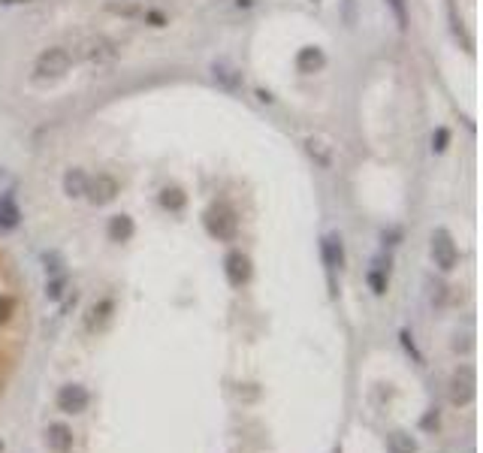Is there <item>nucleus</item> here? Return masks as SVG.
<instances>
[{
    "mask_svg": "<svg viewBox=\"0 0 483 453\" xmlns=\"http://www.w3.org/2000/svg\"><path fill=\"white\" fill-rule=\"evenodd\" d=\"M88 63H112L118 58V45L112 40H106V36H97V40H91L85 49H82Z\"/></svg>",
    "mask_w": 483,
    "mask_h": 453,
    "instance_id": "nucleus-9",
    "label": "nucleus"
},
{
    "mask_svg": "<svg viewBox=\"0 0 483 453\" xmlns=\"http://www.w3.org/2000/svg\"><path fill=\"white\" fill-rule=\"evenodd\" d=\"M43 269H45V275H63V272H67V269H63V257H61V254L58 251H45L43 254Z\"/></svg>",
    "mask_w": 483,
    "mask_h": 453,
    "instance_id": "nucleus-17",
    "label": "nucleus"
},
{
    "mask_svg": "<svg viewBox=\"0 0 483 453\" xmlns=\"http://www.w3.org/2000/svg\"><path fill=\"white\" fill-rule=\"evenodd\" d=\"M88 402H91V393L82 384H63L58 390V396H54V405L63 414H82L88 408Z\"/></svg>",
    "mask_w": 483,
    "mask_h": 453,
    "instance_id": "nucleus-4",
    "label": "nucleus"
},
{
    "mask_svg": "<svg viewBox=\"0 0 483 453\" xmlns=\"http://www.w3.org/2000/svg\"><path fill=\"white\" fill-rule=\"evenodd\" d=\"M399 339H402L405 351H408V353H411V357H414V362H420V366H423V353L417 351V344H414V339H411V332H408V330H402V332H399Z\"/></svg>",
    "mask_w": 483,
    "mask_h": 453,
    "instance_id": "nucleus-24",
    "label": "nucleus"
},
{
    "mask_svg": "<svg viewBox=\"0 0 483 453\" xmlns=\"http://www.w3.org/2000/svg\"><path fill=\"white\" fill-rule=\"evenodd\" d=\"M133 221L127 215H115V217H109V239L112 242H127L133 236Z\"/></svg>",
    "mask_w": 483,
    "mask_h": 453,
    "instance_id": "nucleus-14",
    "label": "nucleus"
},
{
    "mask_svg": "<svg viewBox=\"0 0 483 453\" xmlns=\"http://www.w3.org/2000/svg\"><path fill=\"white\" fill-rule=\"evenodd\" d=\"M447 142H450L447 127H438V130H435V136H432V148H435V151H444V148H447Z\"/></svg>",
    "mask_w": 483,
    "mask_h": 453,
    "instance_id": "nucleus-26",
    "label": "nucleus"
},
{
    "mask_svg": "<svg viewBox=\"0 0 483 453\" xmlns=\"http://www.w3.org/2000/svg\"><path fill=\"white\" fill-rule=\"evenodd\" d=\"M3 3H22V0H3Z\"/></svg>",
    "mask_w": 483,
    "mask_h": 453,
    "instance_id": "nucleus-28",
    "label": "nucleus"
},
{
    "mask_svg": "<svg viewBox=\"0 0 483 453\" xmlns=\"http://www.w3.org/2000/svg\"><path fill=\"white\" fill-rule=\"evenodd\" d=\"M224 275L230 281V287H245L251 281V260L242 251H230L224 260Z\"/></svg>",
    "mask_w": 483,
    "mask_h": 453,
    "instance_id": "nucleus-6",
    "label": "nucleus"
},
{
    "mask_svg": "<svg viewBox=\"0 0 483 453\" xmlns=\"http://www.w3.org/2000/svg\"><path fill=\"white\" fill-rule=\"evenodd\" d=\"M212 79H215L217 88L230 91V94L242 91V72H239V67H236V63H230V61H215V63H212Z\"/></svg>",
    "mask_w": 483,
    "mask_h": 453,
    "instance_id": "nucleus-7",
    "label": "nucleus"
},
{
    "mask_svg": "<svg viewBox=\"0 0 483 453\" xmlns=\"http://www.w3.org/2000/svg\"><path fill=\"white\" fill-rule=\"evenodd\" d=\"M63 290H67V272H63V275H52L45 281V296H49L52 302H58L63 296Z\"/></svg>",
    "mask_w": 483,
    "mask_h": 453,
    "instance_id": "nucleus-18",
    "label": "nucleus"
},
{
    "mask_svg": "<svg viewBox=\"0 0 483 453\" xmlns=\"http://www.w3.org/2000/svg\"><path fill=\"white\" fill-rule=\"evenodd\" d=\"M435 426H438V408H429V414L420 420V429L429 432V429H435Z\"/></svg>",
    "mask_w": 483,
    "mask_h": 453,
    "instance_id": "nucleus-27",
    "label": "nucleus"
},
{
    "mask_svg": "<svg viewBox=\"0 0 483 453\" xmlns=\"http://www.w3.org/2000/svg\"><path fill=\"white\" fill-rule=\"evenodd\" d=\"M22 224V208L15 206L13 197H0V233H9Z\"/></svg>",
    "mask_w": 483,
    "mask_h": 453,
    "instance_id": "nucleus-11",
    "label": "nucleus"
},
{
    "mask_svg": "<svg viewBox=\"0 0 483 453\" xmlns=\"http://www.w3.org/2000/svg\"><path fill=\"white\" fill-rule=\"evenodd\" d=\"M118 197V181L109 176V172H97L94 178H88L85 187V199L94 206H109Z\"/></svg>",
    "mask_w": 483,
    "mask_h": 453,
    "instance_id": "nucleus-5",
    "label": "nucleus"
},
{
    "mask_svg": "<svg viewBox=\"0 0 483 453\" xmlns=\"http://www.w3.org/2000/svg\"><path fill=\"white\" fill-rule=\"evenodd\" d=\"M112 299H103V302H100V305H94V308H91V317H88V330H94V326H100V323H103L106 321V317H109V312H112Z\"/></svg>",
    "mask_w": 483,
    "mask_h": 453,
    "instance_id": "nucleus-19",
    "label": "nucleus"
},
{
    "mask_svg": "<svg viewBox=\"0 0 483 453\" xmlns=\"http://www.w3.org/2000/svg\"><path fill=\"white\" fill-rule=\"evenodd\" d=\"M15 187H18V178L13 176V172L0 169V197H13Z\"/></svg>",
    "mask_w": 483,
    "mask_h": 453,
    "instance_id": "nucleus-22",
    "label": "nucleus"
},
{
    "mask_svg": "<svg viewBox=\"0 0 483 453\" xmlns=\"http://www.w3.org/2000/svg\"><path fill=\"white\" fill-rule=\"evenodd\" d=\"M85 187H88L85 169H67V172H63V194H67L70 199L85 197Z\"/></svg>",
    "mask_w": 483,
    "mask_h": 453,
    "instance_id": "nucleus-13",
    "label": "nucleus"
},
{
    "mask_svg": "<svg viewBox=\"0 0 483 453\" xmlns=\"http://www.w3.org/2000/svg\"><path fill=\"white\" fill-rule=\"evenodd\" d=\"M45 444H49V450L54 453H72V429L67 423H49V429H45Z\"/></svg>",
    "mask_w": 483,
    "mask_h": 453,
    "instance_id": "nucleus-10",
    "label": "nucleus"
},
{
    "mask_svg": "<svg viewBox=\"0 0 483 453\" xmlns=\"http://www.w3.org/2000/svg\"><path fill=\"white\" fill-rule=\"evenodd\" d=\"M206 230L215 236V239H221V242H233L236 239V233H239V217H236V212L230 206H224V203H217L212 206L206 212Z\"/></svg>",
    "mask_w": 483,
    "mask_h": 453,
    "instance_id": "nucleus-2",
    "label": "nucleus"
},
{
    "mask_svg": "<svg viewBox=\"0 0 483 453\" xmlns=\"http://www.w3.org/2000/svg\"><path fill=\"white\" fill-rule=\"evenodd\" d=\"M429 254H432V263H435V266H438L441 272L457 269V263H459V248H457L453 236H450L447 230H444V227H438V230L432 233Z\"/></svg>",
    "mask_w": 483,
    "mask_h": 453,
    "instance_id": "nucleus-3",
    "label": "nucleus"
},
{
    "mask_svg": "<svg viewBox=\"0 0 483 453\" xmlns=\"http://www.w3.org/2000/svg\"><path fill=\"white\" fill-rule=\"evenodd\" d=\"M387 450L390 453H417V441H414V435L396 429V432H390V438H387Z\"/></svg>",
    "mask_w": 483,
    "mask_h": 453,
    "instance_id": "nucleus-15",
    "label": "nucleus"
},
{
    "mask_svg": "<svg viewBox=\"0 0 483 453\" xmlns=\"http://www.w3.org/2000/svg\"><path fill=\"white\" fill-rule=\"evenodd\" d=\"M72 63V54L70 49H63V45H52V49H45L40 58L33 63V82H58L67 76Z\"/></svg>",
    "mask_w": 483,
    "mask_h": 453,
    "instance_id": "nucleus-1",
    "label": "nucleus"
},
{
    "mask_svg": "<svg viewBox=\"0 0 483 453\" xmlns=\"http://www.w3.org/2000/svg\"><path fill=\"white\" fill-rule=\"evenodd\" d=\"M308 154H312V158L317 160V163H321V167H330V163H332V158H330V151H323V145L321 142H308Z\"/></svg>",
    "mask_w": 483,
    "mask_h": 453,
    "instance_id": "nucleus-23",
    "label": "nucleus"
},
{
    "mask_svg": "<svg viewBox=\"0 0 483 453\" xmlns=\"http://www.w3.org/2000/svg\"><path fill=\"white\" fill-rule=\"evenodd\" d=\"M0 450H3V441H0Z\"/></svg>",
    "mask_w": 483,
    "mask_h": 453,
    "instance_id": "nucleus-29",
    "label": "nucleus"
},
{
    "mask_svg": "<svg viewBox=\"0 0 483 453\" xmlns=\"http://www.w3.org/2000/svg\"><path fill=\"white\" fill-rule=\"evenodd\" d=\"M369 287L371 290H375V293L378 296H384L387 293V275H384V272H378V269H369Z\"/></svg>",
    "mask_w": 483,
    "mask_h": 453,
    "instance_id": "nucleus-21",
    "label": "nucleus"
},
{
    "mask_svg": "<svg viewBox=\"0 0 483 453\" xmlns=\"http://www.w3.org/2000/svg\"><path fill=\"white\" fill-rule=\"evenodd\" d=\"M323 63H326V58H323V52L317 49V45H305V49L296 54V70L299 72H317Z\"/></svg>",
    "mask_w": 483,
    "mask_h": 453,
    "instance_id": "nucleus-12",
    "label": "nucleus"
},
{
    "mask_svg": "<svg viewBox=\"0 0 483 453\" xmlns=\"http://www.w3.org/2000/svg\"><path fill=\"white\" fill-rule=\"evenodd\" d=\"M321 257H323V266L330 272L344 266V245H342L339 233H326L321 239Z\"/></svg>",
    "mask_w": 483,
    "mask_h": 453,
    "instance_id": "nucleus-8",
    "label": "nucleus"
},
{
    "mask_svg": "<svg viewBox=\"0 0 483 453\" xmlns=\"http://www.w3.org/2000/svg\"><path fill=\"white\" fill-rule=\"evenodd\" d=\"M160 206L169 208V212H181L185 208V194H181L178 187H167L160 190Z\"/></svg>",
    "mask_w": 483,
    "mask_h": 453,
    "instance_id": "nucleus-16",
    "label": "nucleus"
},
{
    "mask_svg": "<svg viewBox=\"0 0 483 453\" xmlns=\"http://www.w3.org/2000/svg\"><path fill=\"white\" fill-rule=\"evenodd\" d=\"M15 312V302H13V296H6V293H0V326H3L9 317H13Z\"/></svg>",
    "mask_w": 483,
    "mask_h": 453,
    "instance_id": "nucleus-25",
    "label": "nucleus"
},
{
    "mask_svg": "<svg viewBox=\"0 0 483 453\" xmlns=\"http://www.w3.org/2000/svg\"><path fill=\"white\" fill-rule=\"evenodd\" d=\"M387 6L393 9L399 31H408V0H387Z\"/></svg>",
    "mask_w": 483,
    "mask_h": 453,
    "instance_id": "nucleus-20",
    "label": "nucleus"
}]
</instances>
